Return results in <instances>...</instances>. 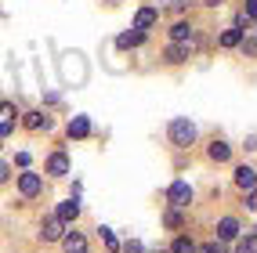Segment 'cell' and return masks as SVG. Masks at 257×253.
I'll list each match as a JSON object with an SVG mask.
<instances>
[{"label":"cell","mask_w":257,"mask_h":253,"mask_svg":"<svg viewBox=\"0 0 257 253\" xmlns=\"http://www.w3.org/2000/svg\"><path fill=\"white\" fill-rule=\"evenodd\" d=\"M19 192H22L26 199H37V195L44 192V177H40V174H33V170L19 174Z\"/></svg>","instance_id":"cell-3"},{"label":"cell","mask_w":257,"mask_h":253,"mask_svg":"<svg viewBox=\"0 0 257 253\" xmlns=\"http://www.w3.org/2000/svg\"><path fill=\"white\" fill-rule=\"evenodd\" d=\"M167 199H170V206H174V210H185L188 202H192V184L178 177V181L167 188Z\"/></svg>","instance_id":"cell-2"},{"label":"cell","mask_w":257,"mask_h":253,"mask_svg":"<svg viewBox=\"0 0 257 253\" xmlns=\"http://www.w3.org/2000/svg\"><path fill=\"white\" fill-rule=\"evenodd\" d=\"M98 231H101V242H105V249H112V253H116V249H119V242H116V235H112L109 228H98Z\"/></svg>","instance_id":"cell-22"},{"label":"cell","mask_w":257,"mask_h":253,"mask_svg":"<svg viewBox=\"0 0 257 253\" xmlns=\"http://www.w3.org/2000/svg\"><path fill=\"white\" fill-rule=\"evenodd\" d=\"M203 4H207V8H217V4H221V0H203Z\"/></svg>","instance_id":"cell-26"},{"label":"cell","mask_w":257,"mask_h":253,"mask_svg":"<svg viewBox=\"0 0 257 253\" xmlns=\"http://www.w3.org/2000/svg\"><path fill=\"white\" fill-rule=\"evenodd\" d=\"M196 253H228V246L217 239V242H207V246H196Z\"/></svg>","instance_id":"cell-21"},{"label":"cell","mask_w":257,"mask_h":253,"mask_svg":"<svg viewBox=\"0 0 257 253\" xmlns=\"http://www.w3.org/2000/svg\"><path fill=\"white\" fill-rule=\"evenodd\" d=\"M239 44H243V29H225V33H221V47H239Z\"/></svg>","instance_id":"cell-18"},{"label":"cell","mask_w":257,"mask_h":253,"mask_svg":"<svg viewBox=\"0 0 257 253\" xmlns=\"http://www.w3.org/2000/svg\"><path fill=\"white\" fill-rule=\"evenodd\" d=\"M47 174L51 177H65L69 174V156H65V152H51L47 156Z\"/></svg>","instance_id":"cell-6"},{"label":"cell","mask_w":257,"mask_h":253,"mask_svg":"<svg viewBox=\"0 0 257 253\" xmlns=\"http://www.w3.org/2000/svg\"><path fill=\"white\" fill-rule=\"evenodd\" d=\"M62 246H65V253H87V239H83L80 231L62 235Z\"/></svg>","instance_id":"cell-11"},{"label":"cell","mask_w":257,"mask_h":253,"mask_svg":"<svg viewBox=\"0 0 257 253\" xmlns=\"http://www.w3.org/2000/svg\"><path fill=\"white\" fill-rule=\"evenodd\" d=\"M123 253H145V249H142V242H134V239H131V242L123 246Z\"/></svg>","instance_id":"cell-24"},{"label":"cell","mask_w":257,"mask_h":253,"mask_svg":"<svg viewBox=\"0 0 257 253\" xmlns=\"http://www.w3.org/2000/svg\"><path fill=\"white\" fill-rule=\"evenodd\" d=\"M170 253H196V242L188 239V235H178V239H174V249H170Z\"/></svg>","instance_id":"cell-20"},{"label":"cell","mask_w":257,"mask_h":253,"mask_svg":"<svg viewBox=\"0 0 257 253\" xmlns=\"http://www.w3.org/2000/svg\"><path fill=\"white\" fill-rule=\"evenodd\" d=\"M156 22H160V11H156V8H142L138 15H134V26H131V29H138V33H149L152 26H156Z\"/></svg>","instance_id":"cell-4"},{"label":"cell","mask_w":257,"mask_h":253,"mask_svg":"<svg viewBox=\"0 0 257 253\" xmlns=\"http://www.w3.org/2000/svg\"><path fill=\"white\" fill-rule=\"evenodd\" d=\"M8 177H11V170H8V163H0V184H8Z\"/></svg>","instance_id":"cell-25"},{"label":"cell","mask_w":257,"mask_h":253,"mask_svg":"<svg viewBox=\"0 0 257 253\" xmlns=\"http://www.w3.org/2000/svg\"><path fill=\"white\" fill-rule=\"evenodd\" d=\"M163 224H167V228H181V213H178V210H167V213H163Z\"/></svg>","instance_id":"cell-23"},{"label":"cell","mask_w":257,"mask_h":253,"mask_svg":"<svg viewBox=\"0 0 257 253\" xmlns=\"http://www.w3.org/2000/svg\"><path fill=\"white\" fill-rule=\"evenodd\" d=\"M62 235H65V224L58 221V217H47V221L40 224V239L44 242H58Z\"/></svg>","instance_id":"cell-5"},{"label":"cell","mask_w":257,"mask_h":253,"mask_svg":"<svg viewBox=\"0 0 257 253\" xmlns=\"http://www.w3.org/2000/svg\"><path fill=\"white\" fill-rule=\"evenodd\" d=\"M170 37H174V44H185V40H192L196 37V29H192V22H174V29H170Z\"/></svg>","instance_id":"cell-14"},{"label":"cell","mask_w":257,"mask_h":253,"mask_svg":"<svg viewBox=\"0 0 257 253\" xmlns=\"http://www.w3.org/2000/svg\"><path fill=\"white\" fill-rule=\"evenodd\" d=\"M185 58H188V47H185V44H170V47H167V62H170V65H181Z\"/></svg>","instance_id":"cell-17"},{"label":"cell","mask_w":257,"mask_h":253,"mask_svg":"<svg viewBox=\"0 0 257 253\" xmlns=\"http://www.w3.org/2000/svg\"><path fill=\"white\" fill-rule=\"evenodd\" d=\"M235 249H239V253H257V235H253V231H246L243 239H239V246H235Z\"/></svg>","instance_id":"cell-19"},{"label":"cell","mask_w":257,"mask_h":253,"mask_svg":"<svg viewBox=\"0 0 257 253\" xmlns=\"http://www.w3.org/2000/svg\"><path fill=\"white\" fill-rule=\"evenodd\" d=\"M167 138H170L174 148H188L196 141V123L188 120V116H174V120L167 123Z\"/></svg>","instance_id":"cell-1"},{"label":"cell","mask_w":257,"mask_h":253,"mask_svg":"<svg viewBox=\"0 0 257 253\" xmlns=\"http://www.w3.org/2000/svg\"><path fill=\"white\" fill-rule=\"evenodd\" d=\"M69 138H76V141L91 138V120H87V116H73V120H69Z\"/></svg>","instance_id":"cell-9"},{"label":"cell","mask_w":257,"mask_h":253,"mask_svg":"<svg viewBox=\"0 0 257 253\" xmlns=\"http://www.w3.org/2000/svg\"><path fill=\"white\" fill-rule=\"evenodd\" d=\"M207 156H210L214 163H228V156H232V145H228V141H210Z\"/></svg>","instance_id":"cell-12"},{"label":"cell","mask_w":257,"mask_h":253,"mask_svg":"<svg viewBox=\"0 0 257 253\" xmlns=\"http://www.w3.org/2000/svg\"><path fill=\"white\" fill-rule=\"evenodd\" d=\"M253 166H239V170H235V184H239V188H243V192H253Z\"/></svg>","instance_id":"cell-15"},{"label":"cell","mask_w":257,"mask_h":253,"mask_svg":"<svg viewBox=\"0 0 257 253\" xmlns=\"http://www.w3.org/2000/svg\"><path fill=\"white\" fill-rule=\"evenodd\" d=\"M235 235H239V221H235V217H221V221H217V239L228 242V239H235Z\"/></svg>","instance_id":"cell-10"},{"label":"cell","mask_w":257,"mask_h":253,"mask_svg":"<svg viewBox=\"0 0 257 253\" xmlns=\"http://www.w3.org/2000/svg\"><path fill=\"white\" fill-rule=\"evenodd\" d=\"M22 123H26V130H47V127H51V120H47L44 112H26Z\"/></svg>","instance_id":"cell-16"},{"label":"cell","mask_w":257,"mask_h":253,"mask_svg":"<svg viewBox=\"0 0 257 253\" xmlns=\"http://www.w3.org/2000/svg\"><path fill=\"white\" fill-rule=\"evenodd\" d=\"M55 217H58L62 224H69V221H76V217H80V199H76V195H73V199H65L62 206H58V213H55Z\"/></svg>","instance_id":"cell-8"},{"label":"cell","mask_w":257,"mask_h":253,"mask_svg":"<svg viewBox=\"0 0 257 253\" xmlns=\"http://www.w3.org/2000/svg\"><path fill=\"white\" fill-rule=\"evenodd\" d=\"M15 116H19V112H15L11 101H0V138L15 130Z\"/></svg>","instance_id":"cell-7"},{"label":"cell","mask_w":257,"mask_h":253,"mask_svg":"<svg viewBox=\"0 0 257 253\" xmlns=\"http://www.w3.org/2000/svg\"><path fill=\"white\" fill-rule=\"evenodd\" d=\"M142 40H145V33L131 29V33H119V37H116V47H119V51H131V47H138Z\"/></svg>","instance_id":"cell-13"}]
</instances>
